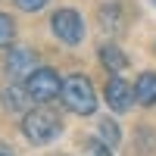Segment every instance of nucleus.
<instances>
[{
  "mask_svg": "<svg viewBox=\"0 0 156 156\" xmlns=\"http://www.w3.org/2000/svg\"><path fill=\"white\" fill-rule=\"evenodd\" d=\"M134 100L140 106H156V72H140L134 81Z\"/></svg>",
  "mask_w": 156,
  "mask_h": 156,
  "instance_id": "obj_8",
  "label": "nucleus"
},
{
  "mask_svg": "<svg viewBox=\"0 0 156 156\" xmlns=\"http://www.w3.org/2000/svg\"><path fill=\"white\" fill-rule=\"evenodd\" d=\"M0 156H16V150H12L9 144H0Z\"/></svg>",
  "mask_w": 156,
  "mask_h": 156,
  "instance_id": "obj_15",
  "label": "nucleus"
},
{
  "mask_svg": "<svg viewBox=\"0 0 156 156\" xmlns=\"http://www.w3.org/2000/svg\"><path fill=\"white\" fill-rule=\"evenodd\" d=\"M12 37H16V22H12L6 12H0V47H9Z\"/></svg>",
  "mask_w": 156,
  "mask_h": 156,
  "instance_id": "obj_13",
  "label": "nucleus"
},
{
  "mask_svg": "<svg viewBox=\"0 0 156 156\" xmlns=\"http://www.w3.org/2000/svg\"><path fill=\"white\" fill-rule=\"evenodd\" d=\"M84 156H112V147L103 137H87L84 140Z\"/></svg>",
  "mask_w": 156,
  "mask_h": 156,
  "instance_id": "obj_12",
  "label": "nucleus"
},
{
  "mask_svg": "<svg viewBox=\"0 0 156 156\" xmlns=\"http://www.w3.org/2000/svg\"><path fill=\"white\" fill-rule=\"evenodd\" d=\"M97 134H100L103 140H106V144H109L112 150L122 144V131H119V125H115L112 119H100V125H97Z\"/></svg>",
  "mask_w": 156,
  "mask_h": 156,
  "instance_id": "obj_11",
  "label": "nucleus"
},
{
  "mask_svg": "<svg viewBox=\"0 0 156 156\" xmlns=\"http://www.w3.org/2000/svg\"><path fill=\"white\" fill-rule=\"evenodd\" d=\"M22 134L28 144H50L62 134V122L53 109H28L22 119Z\"/></svg>",
  "mask_w": 156,
  "mask_h": 156,
  "instance_id": "obj_2",
  "label": "nucleus"
},
{
  "mask_svg": "<svg viewBox=\"0 0 156 156\" xmlns=\"http://www.w3.org/2000/svg\"><path fill=\"white\" fill-rule=\"evenodd\" d=\"M62 81H66V78H59L53 69L41 66V69H34V72L28 75V81H25V84H28L34 103H50V100H56V97L62 94Z\"/></svg>",
  "mask_w": 156,
  "mask_h": 156,
  "instance_id": "obj_4",
  "label": "nucleus"
},
{
  "mask_svg": "<svg viewBox=\"0 0 156 156\" xmlns=\"http://www.w3.org/2000/svg\"><path fill=\"white\" fill-rule=\"evenodd\" d=\"M97 19H100V25L106 31H122V9H119V3H103Z\"/></svg>",
  "mask_w": 156,
  "mask_h": 156,
  "instance_id": "obj_10",
  "label": "nucleus"
},
{
  "mask_svg": "<svg viewBox=\"0 0 156 156\" xmlns=\"http://www.w3.org/2000/svg\"><path fill=\"white\" fill-rule=\"evenodd\" d=\"M62 106L75 115H94L97 112V90L87 75H69L62 81Z\"/></svg>",
  "mask_w": 156,
  "mask_h": 156,
  "instance_id": "obj_1",
  "label": "nucleus"
},
{
  "mask_svg": "<svg viewBox=\"0 0 156 156\" xmlns=\"http://www.w3.org/2000/svg\"><path fill=\"white\" fill-rule=\"evenodd\" d=\"M100 62H103V69H106L109 75L128 69V56L122 53V47H115V44H103L100 47Z\"/></svg>",
  "mask_w": 156,
  "mask_h": 156,
  "instance_id": "obj_9",
  "label": "nucleus"
},
{
  "mask_svg": "<svg viewBox=\"0 0 156 156\" xmlns=\"http://www.w3.org/2000/svg\"><path fill=\"white\" fill-rule=\"evenodd\" d=\"M31 103H34V97H31L28 84H9L3 90V106H6V112H28Z\"/></svg>",
  "mask_w": 156,
  "mask_h": 156,
  "instance_id": "obj_7",
  "label": "nucleus"
},
{
  "mask_svg": "<svg viewBox=\"0 0 156 156\" xmlns=\"http://www.w3.org/2000/svg\"><path fill=\"white\" fill-rule=\"evenodd\" d=\"M37 53H31V50H25V47H19V50H9V56H6V72L12 75V78H28L37 66Z\"/></svg>",
  "mask_w": 156,
  "mask_h": 156,
  "instance_id": "obj_6",
  "label": "nucleus"
},
{
  "mask_svg": "<svg viewBox=\"0 0 156 156\" xmlns=\"http://www.w3.org/2000/svg\"><path fill=\"white\" fill-rule=\"evenodd\" d=\"M50 28H53L56 41L69 44V47H78L84 41V19L75 9H56L53 19H50Z\"/></svg>",
  "mask_w": 156,
  "mask_h": 156,
  "instance_id": "obj_3",
  "label": "nucleus"
},
{
  "mask_svg": "<svg viewBox=\"0 0 156 156\" xmlns=\"http://www.w3.org/2000/svg\"><path fill=\"white\" fill-rule=\"evenodd\" d=\"M103 97H106V106L112 112H128L131 109V103H134V87L125 81V78H119V72H112L109 75V81H106V90H103Z\"/></svg>",
  "mask_w": 156,
  "mask_h": 156,
  "instance_id": "obj_5",
  "label": "nucleus"
},
{
  "mask_svg": "<svg viewBox=\"0 0 156 156\" xmlns=\"http://www.w3.org/2000/svg\"><path fill=\"white\" fill-rule=\"evenodd\" d=\"M16 6L25 9V12H37V9L47 6V0H16Z\"/></svg>",
  "mask_w": 156,
  "mask_h": 156,
  "instance_id": "obj_14",
  "label": "nucleus"
},
{
  "mask_svg": "<svg viewBox=\"0 0 156 156\" xmlns=\"http://www.w3.org/2000/svg\"><path fill=\"white\" fill-rule=\"evenodd\" d=\"M150 3H153V6H156V0H150Z\"/></svg>",
  "mask_w": 156,
  "mask_h": 156,
  "instance_id": "obj_16",
  "label": "nucleus"
}]
</instances>
